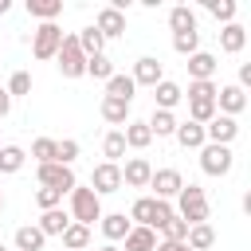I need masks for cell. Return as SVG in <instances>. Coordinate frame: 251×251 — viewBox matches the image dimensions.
<instances>
[{
	"mask_svg": "<svg viewBox=\"0 0 251 251\" xmlns=\"http://www.w3.org/2000/svg\"><path fill=\"white\" fill-rule=\"evenodd\" d=\"M24 165H27V149H24V145H0V173H4V176L20 173Z\"/></svg>",
	"mask_w": 251,
	"mask_h": 251,
	"instance_id": "25",
	"label": "cell"
},
{
	"mask_svg": "<svg viewBox=\"0 0 251 251\" xmlns=\"http://www.w3.org/2000/svg\"><path fill=\"white\" fill-rule=\"evenodd\" d=\"M35 208L39 212H51V208H63V192H55V188H35Z\"/></svg>",
	"mask_w": 251,
	"mask_h": 251,
	"instance_id": "39",
	"label": "cell"
},
{
	"mask_svg": "<svg viewBox=\"0 0 251 251\" xmlns=\"http://www.w3.org/2000/svg\"><path fill=\"white\" fill-rule=\"evenodd\" d=\"M153 251H192L188 243H169V239H157V247Z\"/></svg>",
	"mask_w": 251,
	"mask_h": 251,
	"instance_id": "42",
	"label": "cell"
},
{
	"mask_svg": "<svg viewBox=\"0 0 251 251\" xmlns=\"http://www.w3.org/2000/svg\"><path fill=\"white\" fill-rule=\"evenodd\" d=\"M122 243H126V251H153V247H157V231H149V227H129Z\"/></svg>",
	"mask_w": 251,
	"mask_h": 251,
	"instance_id": "29",
	"label": "cell"
},
{
	"mask_svg": "<svg viewBox=\"0 0 251 251\" xmlns=\"http://www.w3.org/2000/svg\"><path fill=\"white\" fill-rule=\"evenodd\" d=\"M12 243H16V251H43V231L35 227V224H24V227H16V235H12Z\"/></svg>",
	"mask_w": 251,
	"mask_h": 251,
	"instance_id": "24",
	"label": "cell"
},
{
	"mask_svg": "<svg viewBox=\"0 0 251 251\" xmlns=\"http://www.w3.org/2000/svg\"><path fill=\"white\" fill-rule=\"evenodd\" d=\"M0 145H4V141H0Z\"/></svg>",
	"mask_w": 251,
	"mask_h": 251,
	"instance_id": "48",
	"label": "cell"
},
{
	"mask_svg": "<svg viewBox=\"0 0 251 251\" xmlns=\"http://www.w3.org/2000/svg\"><path fill=\"white\" fill-rule=\"evenodd\" d=\"M173 51L176 55H196L200 51V31H180V35H173Z\"/></svg>",
	"mask_w": 251,
	"mask_h": 251,
	"instance_id": "36",
	"label": "cell"
},
{
	"mask_svg": "<svg viewBox=\"0 0 251 251\" xmlns=\"http://www.w3.org/2000/svg\"><path fill=\"white\" fill-rule=\"evenodd\" d=\"M204 137H208L212 145H231V141L239 137V122L227 118V114H216V118L204 126Z\"/></svg>",
	"mask_w": 251,
	"mask_h": 251,
	"instance_id": "13",
	"label": "cell"
},
{
	"mask_svg": "<svg viewBox=\"0 0 251 251\" xmlns=\"http://www.w3.org/2000/svg\"><path fill=\"white\" fill-rule=\"evenodd\" d=\"M94 31H98L102 39H122V35H126V16L106 4V8H98V16H94Z\"/></svg>",
	"mask_w": 251,
	"mask_h": 251,
	"instance_id": "11",
	"label": "cell"
},
{
	"mask_svg": "<svg viewBox=\"0 0 251 251\" xmlns=\"http://www.w3.org/2000/svg\"><path fill=\"white\" fill-rule=\"evenodd\" d=\"M235 12H239L235 0H208V16H216L220 24H235Z\"/></svg>",
	"mask_w": 251,
	"mask_h": 251,
	"instance_id": "35",
	"label": "cell"
},
{
	"mask_svg": "<svg viewBox=\"0 0 251 251\" xmlns=\"http://www.w3.org/2000/svg\"><path fill=\"white\" fill-rule=\"evenodd\" d=\"M188 227L192 224H208V192L200 188V184H184L180 192H176V208H173Z\"/></svg>",
	"mask_w": 251,
	"mask_h": 251,
	"instance_id": "3",
	"label": "cell"
},
{
	"mask_svg": "<svg viewBox=\"0 0 251 251\" xmlns=\"http://www.w3.org/2000/svg\"><path fill=\"white\" fill-rule=\"evenodd\" d=\"M133 94H137V86H133V78L129 75H110L106 78V98H122V102H133Z\"/></svg>",
	"mask_w": 251,
	"mask_h": 251,
	"instance_id": "27",
	"label": "cell"
},
{
	"mask_svg": "<svg viewBox=\"0 0 251 251\" xmlns=\"http://www.w3.org/2000/svg\"><path fill=\"white\" fill-rule=\"evenodd\" d=\"M173 137H176V145H180V149H204V145H208L204 126H196V122H188V118H184V122H176V133H173Z\"/></svg>",
	"mask_w": 251,
	"mask_h": 251,
	"instance_id": "20",
	"label": "cell"
},
{
	"mask_svg": "<svg viewBox=\"0 0 251 251\" xmlns=\"http://www.w3.org/2000/svg\"><path fill=\"white\" fill-rule=\"evenodd\" d=\"M102 157H106L110 165H122V157H126V137H122V129H110V133L102 137Z\"/></svg>",
	"mask_w": 251,
	"mask_h": 251,
	"instance_id": "32",
	"label": "cell"
},
{
	"mask_svg": "<svg viewBox=\"0 0 251 251\" xmlns=\"http://www.w3.org/2000/svg\"><path fill=\"white\" fill-rule=\"evenodd\" d=\"M35 176H39L43 188H55V192H63V196L78 184L75 169H71V165H59V161H51V165H35Z\"/></svg>",
	"mask_w": 251,
	"mask_h": 251,
	"instance_id": "7",
	"label": "cell"
},
{
	"mask_svg": "<svg viewBox=\"0 0 251 251\" xmlns=\"http://www.w3.org/2000/svg\"><path fill=\"white\" fill-rule=\"evenodd\" d=\"M169 27H173V35L196 31V12H192L188 4H173V8H169Z\"/></svg>",
	"mask_w": 251,
	"mask_h": 251,
	"instance_id": "26",
	"label": "cell"
},
{
	"mask_svg": "<svg viewBox=\"0 0 251 251\" xmlns=\"http://www.w3.org/2000/svg\"><path fill=\"white\" fill-rule=\"evenodd\" d=\"M86 75L106 82V78L114 75V63H110V55H106V51H102V55H90V59H86Z\"/></svg>",
	"mask_w": 251,
	"mask_h": 251,
	"instance_id": "37",
	"label": "cell"
},
{
	"mask_svg": "<svg viewBox=\"0 0 251 251\" xmlns=\"http://www.w3.org/2000/svg\"><path fill=\"white\" fill-rule=\"evenodd\" d=\"M59 75L63 78H82L86 75V55L78 51V39H75V31H63V43H59Z\"/></svg>",
	"mask_w": 251,
	"mask_h": 251,
	"instance_id": "4",
	"label": "cell"
},
{
	"mask_svg": "<svg viewBox=\"0 0 251 251\" xmlns=\"http://www.w3.org/2000/svg\"><path fill=\"white\" fill-rule=\"evenodd\" d=\"M243 110H247V90H239L235 82H224V86H216V114L239 118Z\"/></svg>",
	"mask_w": 251,
	"mask_h": 251,
	"instance_id": "10",
	"label": "cell"
},
{
	"mask_svg": "<svg viewBox=\"0 0 251 251\" xmlns=\"http://www.w3.org/2000/svg\"><path fill=\"white\" fill-rule=\"evenodd\" d=\"M149 176H153V165L145 157H129L122 165V184H129V188H149Z\"/></svg>",
	"mask_w": 251,
	"mask_h": 251,
	"instance_id": "15",
	"label": "cell"
},
{
	"mask_svg": "<svg viewBox=\"0 0 251 251\" xmlns=\"http://www.w3.org/2000/svg\"><path fill=\"white\" fill-rule=\"evenodd\" d=\"M184 235H188V224H184L180 216H173V220L161 227V239H169V243H184Z\"/></svg>",
	"mask_w": 251,
	"mask_h": 251,
	"instance_id": "40",
	"label": "cell"
},
{
	"mask_svg": "<svg viewBox=\"0 0 251 251\" xmlns=\"http://www.w3.org/2000/svg\"><path fill=\"white\" fill-rule=\"evenodd\" d=\"M200 169L208 173V176H227L231 169H235V153H231V145H204L200 149Z\"/></svg>",
	"mask_w": 251,
	"mask_h": 251,
	"instance_id": "6",
	"label": "cell"
},
{
	"mask_svg": "<svg viewBox=\"0 0 251 251\" xmlns=\"http://www.w3.org/2000/svg\"><path fill=\"white\" fill-rule=\"evenodd\" d=\"M31 157H35V165L59 161V141H55V137H35V141H31Z\"/></svg>",
	"mask_w": 251,
	"mask_h": 251,
	"instance_id": "34",
	"label": "cell"
},
{
	"mask_svg": "<svg viewBox=\"0 0 251 251\" xmlns=\"http://www.w3.org/2000/svg\"><path fill=\"white\" fill-rule=\"evenodd\" d=\"M0 251H8V247H4V243H0Z\"/></svg>",
	"mask_w": 251,
	"mask_h": 251,
	"instance_id": "47",
	"label": "cell"
},
{
	"mask_svg": "<svg viewBox=\"0 0 251 251\" xmlns=\"http://www.w3.org/2000/svg\"><path fill=\"white\" fill-rule=\"evenodd\" d=\"M75 39H78V51H82L86 59H90V55H102V51H106V39H102V35L94 31V24H90V27H82V31H75Z\"/></svg>",
	"mask_w": 251,
	"mask_h": 251,
	"instance_id": "30",
	"label": "cell"
},
{
	"mask_svg": "<svg viewBox=\"0 0 251 251\" xmlns=\"http://www.w3.org/2000/svg\"><path fill=\"white\" fill-rule=\"evenodd\" d=\"M35 227L43 231V239H51V235H63V231L71 227V216H67L63 208H51V212H39Z\"/></svg>",
	"mask_w": 251,
	"mask_h": 251,
	"instance_id": "21",
	"label": "cell"
},
{
	"mask_svg": "<svg viewBox=\"0 0 251 251\" xmlns=\"http://www.w3.org/2000/svg\"><path fill=\"white\" fill-rule=\"evenodd\" d=\"M98 251H122V247H118V243H102Z\"/></svg>",
	"mask_w": 251,
	"mask_h": 251,
	"instance_id": "45",
	"label": "cell"
},
{
	"mask_svg": "<svg viewBox=\"0 0 251 251\" xmlns=\"http://www.w3.org/2000/svg\"><path fill=\"white\" fill-rule=\"evenodd\" d=\"M129 78H133V86H149V90H153V86L165 78V67H161V59H153V55H141V59L133 63Z\"/></svg>",
	"mask_w": 251,
	"mask_h": 251,
	"instance_id": "12",
	"label": "cell"
},
{
	"mask_svg": "<svg viewBox=\"0 0 251 251\" xmlns=\"http://www.w3.org/2000/svg\"><path fill=\"white\" fill-rule=\"evenodd\" d=\"M129 106H133V102H122V98H106V94H102V106H98V114H102L110 126H126V122L133 118V114H129Z\"/></svg>",
	"mask_w": 251,
	"mask_h": 251,
	"instance_id": "23",
	"label": "cell"
},
{
	"mask_svg": "<svg viewBox=\"0 0 251 251\" xmlns=\"http://www.w3.org/2000/svg\"><path fill=\"white\" fill-rule=\"evenodd\" d=\"M184 243H188L192 251H208V247L216 243V227H212V224H192L188 235H184Z\"/></svg>",
	"mask_w": 251,
	"mask_h": 251,
	"instance_id": "28",
	"label": "cell"
},
{
	"mask_svg": "<svg viewBox=\"0 0 251 251\" xmlns=\"http://www.w3.org/2000/svg\"><path fill=\"white\" fill-rule=\"evenodd\" d=\"M216 55L212 51H196V55H188V82H212L216 78Z\"/></svg>",
	"mask_w": 251,
	"mask_h": 251,
	"instance_id": "14",
	"label": "cell"
},
{
	"mask_svg": "<svg viewBox=\"0 0 251 251\" xmlns=\"http://www.w3.org/2000/svg\"><path fill=\"white\" fill-rule=\"evenodd\" d=\"M149 196H157V200H176V192L184 188V176H180V169H153V176H149Z\"/></svg>",
	"mask_w": 251,
	"mask_h": 251,
	"instance_id": "8",
	"label": "cell"
},
{
	"mask_svg": "<svg viewBox=\"0 0 251 251\" xmlns=\"http://www.w3.org/2000/svg\"><path fill=\"white\" fill-rule=\"evenodd\" d=\"M0 212H4V188H0Z\"/></svg>",
	"mask_w": 251,
	"mask_h": 251,
	"instance_id": "46",
	"label": "cell"
},
{
	"mask_svg": "<svg viewBox=\"0 0 251 251\" xmlns=\"http://www.w3.org/2000/svg\"><path fill=\"white\" fill-rule=\"evenodd\" d=\"M98 227H102L106 243H118V239H126V231H129L133 224H129V216H126V212H102Z\"/></svg>",
	"mask_w": 251,
	"mask_h": 251,
	"instance_id": "17",
	"label": "cell"
},
{
	"mask_svg": "<svg viewBox=\"0 0 251 251\" xmlns=\"http://www.w3.org/2000/svg\"><path fill=\"white\" fill-rule=\"evenodd\" d=\"M90 188H94V196H114V192H122V165H110V161L94 165Z\"/></svg>",
	"mask_w": 251,
	"mask_h": 251,
	"instance_id": "9",
	"label": "cell"
},
{
	"mask_svg": "<svg viewBox=\"0 0 251 251\" xmlns=\"http://www.w3.org/2000/svg\"><path fill=\"white\" fill-rule=\"evenodd\" d=\"M75 157H78V141L75 137H63L59 141V165H75Z\"/></svg>",
	"mask_w": 251,
	"mask_h": 251,
	"instance_id": "41",
	"label": "cell"
},
{
	"mask_svg": "<svg viewBox=\"0 0 251 251\" xmlns=\"http://www.w3.org/2000/svg\"><path fill=\"white\" fill-rule=\"evenodd\" d=\"M122 137H126V149H149L153 145V133H149V126L141 118H129L122 126Z\"/></svg>",
	"mask_w": 251,
	"mask_h": 251,
	"instance_id": "19",
	"label": "cell"
},
{
	"mask_svg": "<svg viewBox=\"0 0 251 251\" xmlns=\"http://www.w3.org/2000/svg\"><path fill=\"white\" fill-rule=\"evenodd\" d=\"M12 12V0H0V16H8Z\"/></svg>",
	"mask_w": 251,
	"mask_h": 251,
	"instance_id": "44",
	"label": "cell"
},
{
	"mask_svg": "<svg viewBox=\"0 0 251 251\" xmlns=\"http://www.w3.org/2000/svg\"><path fill=\"white\" fill-rule=\"evenodd\" d=\"M59 239H63V251H86V247H90V227L71 224V227H67Z\"/></svg>",
	"mask_w": 251,
	"mask_h": 251,
	"instance_id": "33",
	"label": "cell"
},
{
	"mask_svg": "<svg viewBox=\"0 0 251 251\" xmlns=\"http://www.w3.org/2000/svg\"><path fill=\"white\" fill-rule=\"evenodd\" d=\"M247 47V27L243 24H224L220 27V51L224 55H239Z\"/></svg>",
	"mask_w": 251,
	"mask_h": 251,
	"instance_id": "18",
	"label": "cell"
},
{
	"mask_svg": "<svg viewBox=\"0 0 251 251\" xmlns=\"http://www.w3.org/2000/svg\"><path fill=\"white\" fill-rule=\"evenodd\" d=\"M173 216H176L173 204L169 200H157V196H137L133 208H129V224L133 227H149V231H161Z\"/></svg>",
	"mask_w": 251,
	"mask_h": 251,
	"instance_id": "1",
	"label": "cell"
},
{
	"mask_svg": "<svg viewBox=\"0 0 251 251\" xmlns=\"http://www.w3.org/2000/svg\"><path fill=\"white\" fill-rule=\"evenodd\" d=\"M153 98H157V110H176L180 102H184V86L180 82H173V78H161L157 86H153Z\"/></svg>",
	"mask_w": 251,
	"mask_h": 251,
	"instance_id": "16",
	"label": "cell"
},
{
	"mask_svg": "<svg viewBox=\"0 0 251 251\" xmlns=\"http://www.w3.org/2000/svg\"><path fill=\"white\" fill-rule=\"evenodd\" d=\"M8 98L16 102V98H24V94H31V75L27 71H12V78H8Z\"/></svg>",
	"mask_w": 251,
	"mask_h": 251,
	"instance_id": "38",
	"label": "cell"
},
{
	"mask_svg": "<svg viewBox=\"0 0 251 251\" xmlns=\"http://www.w3.org/2000/svg\"><path fill=\"white\" fill-rule=\"evenodd\" d=\"M27 43H31V55L35 59H55L59 55V43H63V27L59 24H39L27 35Z\"/></svg>",
	"mask_w": 251,
	"mask_h": 251,
	"instance_id": "5",
	"label": "cell"
},
{
	"mask_svg": "<svg viewBox=\"0 0 251 251\" xmlns=\"http://www.w3.org/2000/svg\"><path fill=\"white\" fill-rule=\"evenodd\" d=\"M24 8H27V16L39 20V24H55V20L63 16V0H27Z\"/></svg>",
	"mask_w": 251,
	"mask_h": 251,
	"instance_id": "22",
	"label": "cell"
},
{
	"mask_svg": "<svg viewBox=\"0 0 251 251\" xmlns=\"http://www.w3.org/2000/svg\"><path fill=\"white\" fill-rule=\"evenodd\" d=\"M8 114H12V98H8V90L0 86V122H4Z\"/></svg>",
	"mask_w": 251,
	"mask_h": 251,
	"instance_id": "43",
	"label": "cell"
},
{
	"mask_svg": "<svg viewBox=\"0 0 251 251\" xmlns=\"http://www.w3.org/2000/svg\"><path fill=\"white\" fill-rule=\"evenodd\" d=\"M145 126H149L153 137H173V133H176V114H169V110H153V118H149Z\"/></svg>",
	"mask_w": 251,
	"mask_h": 251,
	"instance_id": "31",
	"label": "cell"
},
{
	"mask_svg": "<svg viewBox=\"0 0 251 251\" xmlns=\"http://www.w3.org/2000/svg\"><path fill=\"white\" fill-rule=\"evenodd\" d=\"M67 200H71V224H82V227H94L98 220H102V196H94V188L90 184H75L71 192H67Z\"/></svg>",
	"mask_w": 251,
	"mask_h": 251,
	"instance_id": "2",
	"label": "cell"
}]
</instances>
